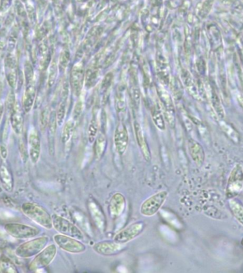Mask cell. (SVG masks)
Masks as SVG:
<instances>
[{
  "label": "cell",
  "mask_w": 243,
  "mask_h": 273,
  "mask_svg": "<svg viewBox=\"0 0 243 273\" xmlns=\"http://www.w3.org/2000/svg\"><path fill=\"white\" fill-rule=\"evenodd\" d=\"M22 211L26 216L39 225L41 227L46 230L53 228L52 217L42 206L37 203L27 202L22 204Z\"/></svg>",
  "instance_id": "obj_1"
},
{
  "label": "cell",
  "mask_w": 243,
  "mask_h": 273,
  "mask_svg": "<svg viewBox=\"0 0 243 273\" xmlns=\"http://www.w3.org/2000/svg\"><path fill=\"white\" fill-rule=\"evenodd\" d=\"M49 241L48 236H40L31 238L19 245L15 250V254L21 258H30L40 253Z\"/></svg>",
  "instance_id": "obj_2"
},
{
  "label": "cell",
  "mask_w": 243,
  "mask_h": 273,
  "mask_svg": "<svg viewBox=\"0 0 243 273\" xmlns=\"http://www.w3.org/2000/svg\"><path fill=\"white\" fill-rule=\"evenodd\" d=\"M53 228L60 234L68 235L79 241L84 239V233L75 223H72L64 217L53 214Z\"/></svg>",
  "instance_id": "obj_3"
},
{
  "label": "cell",
  "mask_w": 243,
  "mask_h": 273,
  "mask_svg": "<svg viewBox=\"0 0 243 273\" xmlns=\"http://www.w3.org/2000/svg\"><path fill=\"white\" fill-rule=\"evenodd\" d=\"M168 197L167 191H161L148 197L142 203L140 208V212L146 217H152L157 213L162 207Z\"/></svg>",
  "instance_id": "obj_4"
},
{
  "label": "cell",
  "mask_w": 243,
  "mask_h": 273,
  "mask_svg": "<svg viewBox=\"0 0 243 273\" xmlns=\"http://www.w3.org/2000/svg\"><path fill=\"white\" fill-rule=\"evenodd\" d=\"M4 230L10 236L16 239L27 240L35 238L40 233L37 228L21 223H7L4 226Z\"/></svg>",
  "instance_id": "obj_5"
},
{
  "label": "cell",
  "mask_w": 243,
  "mask_h": 273,
  "mask_svg": "<svg viewBox=\"0 0 243 273\" xmlns=\"http://www.w3.org/2000/svg\"><path fill=\"white\" fill-rule=\"evenodd\" d=\"M57 253V247L55 244L46 245L40 253L34 256V259L31 261L29 268L31 271L43 269L50 265L55 258Z\"/></svg>",
  "instance_id": "obj_6"
},
{
  "label": "cell",
  "mask_w": 243,
  "mask_h": 273,
  "mask_svg": "<svg viewBox=\"0 0 243 273\" xmlns=\"http://www.w3.org/2000/svg\"><path fill=\"white\" fill-rule=\"evenodd\" d=\"M243 188V169L241 164H236L231 170L226 186L228 198L239 195Z\"/></svg>",
  "instance_id": "obj_7"
},
{
  "label": "cell",
  "mask_w": 243,
  "mask_h": 273,
  "mask_svg": "<svg viewBox=\"0 0 243 273\" xmlns=\"http://www.w3.org/2000/svg\"><path fill=\"white\" fill-rule=\"evenodd\" d=\"M54 243L61 250L73 254L84 253L87 247L82 242L72 237L62 234H57L53 237Z\"/></svg>",
  "instance_id": "obj_8"
},
{
  "label": "cell",
  "mask_w": 243,
  "mask_h": 273,
  "mask_svg": "<svg viewBox=\"0 0 243 273\" xmlns=\"http://www.w3.org/2000/svg\"><path fill=\"white\" fill-rule=\"evenodd\" d=\"M145 223L143 221H137L129 225L114 237V241L119 243L126 244L135 239L143 233L145 229Z\"/></svg>",
  "instance_id": "obj_9"
},
{
  "label": "cell",
  "mask_w": 243,
  "mask_h": 273,
  "mask_svg": "<svg viewBox=\"0 0 243 273\" xmlns=\"http://www.w3.org/2000/svg\"><path fill=\"white\" fill-rule=\"evenodd\" d=\"M95 253L105 257H111L122 253L126 248V244L119 243L115 241H104L96 243L92 247Z\"/></svg>",
  "instance_id": "obj_10"
},
{
  "label": "cell",
  "mask_w": 243,
  "mask_h": 273,
  "mask_svg": "<svg viewBox=\"0 0 243 273\" xmlns=\"http://www.w3.org/2000/svg\"><path fill=\"white\" fill-rule=\"evenodd\" d=\"M41 140L35 129H30L28 134V156L32 164L38 162L41 156Z\"/></svg>",
  "instance_id": "obj_11"
},
{
  "label": "cell",
  "mask_w": 243,
  "mask_h": 273,
  "mask_svg": "<svg viewBox=\"0 0 243 273\" xmlns=\"http://www.w3.org/2000/svg\"><path fill=\"white\" fill-rule=\"evenodd\" d=\"M158 91L161 102H162L163 106H164V116H165L168 124L171 127H173L175 125V111L173 100H172L170 94L166 91L165 89L163 88V87H159Z\"/></svg>",
  "instance_id": "obj_12"
},
{
  "label": "cell",
  "mask_w": 243,
  "mask_h": 273,
  "mask_svg": "<svg viewBox=\"0 0 243 273\" xmlns=\"http://www.w3.org/2000/svg\"><path fill=\"white\" fill-rule=\"evenodd\" d=\"M114 144L119 155L122 156L126 153L128 145V133L123 123H119L116 127L114 134Z\"/></svg>",
  "instance_id": "obj_13"
},
{
  "label": "cell",
  "mask_w": 243,
  "mask_h": 273,
  "mask_svg": "<svg viewBox=\"0 0 243 273\" xmlns=\"http://www.w3.org/2000/svg\"><path fill=\"white\" fill-rule=\"evenodd\" d=\"M126 208V200L125 196L121 193H116L111 196L108 205V211L113 219L120 217Z\"/></svg>",
  "instance_id": "obj_14"
},
{
  "label": "cell",
  "mask_w": 243,
  "mask_h": 273,
  "mask_svg": "<svg viewBox=\"0 0 243 273\" xmlns=\"http://www.w3.org/2000/svg\"><path fill=\"white\" fill-rule=\"evenodd\" d=\"M84 78V65L81 62L77 63L72 68L70 77L71 87L76 96H78L81 93Z\"/></svg>",
  "instance_id": "obj_15"
},
{
  "label": "cell",
  "mask_w": 243,
  "mask_h": 273,
  "mask_svg": "<svg viewBox=\"0 0 243 273\" xmlns=\"http://www.w3.org/2000/svg\"><path fill=\"white\" fill-rule=\"evenodd\" d=\"M0 182L7 192H13L15 186L13 173L6 160L1 159L0 163Z\"/></svg>",
  "instance_id": "obj_16"
},
{
  "label": "cell",
  "mask_w": 243,
  "mask_h": 273,
  "mask_svg": "<svg viewBox=\"0 0 243 273\" xmlns=\"http://www.w3.org/2000/svg\"><path fill=\"white\" fill-rule=\"evenodd\" d=\"M88 208L95 226L100 231L104 232L106 229V218L102 208L93 200L89 201Z\"/></svg>",
  "instance_id": "obj_17"
},
{
  "label": "cell",
  "mask_w": 243,
  "mask_h": 273,
  "mask_svg": "<svg viewBox=\"0 0 243 273\" xmlns=\"http://www.w3.org/2000/svg\"><path fill=\"white\" fill-rule=\"evenodd\" d=\"M134 131H135L136 139H137L138 146L141 149L143 158L147 162H150L152 161V153H151L149 145L146 142L141 124L138 122L136 121L134 123Z\"/></svg>",
  "instance_id": "obj_18"
},
{
  "label": "cell",
  "mask_w": 243,
  "mask_h": 273,
  "mask_svg": "<svg viewBox=\"0 0 243 273\" xmlns=\"http://www.w3.org/2000/svg\"><path fill=\"white\" fill-rule=\"evenodd\" d=\"M6 77L9 85L15 89L16 85V60L13 53H10L5 60Z\"/></svg>",
  "instance_id": "obj_19"
},
{
  "label": "cell",
  "mask_w": 243,
  "mask_h": 273,
  "mask_svg": "<svg viewBox=\"0 0 243 273\" xmlns=\"http://www.w3.org/2000/svg\"><path fill=\"white\" fill-rule=\"evenodd\" d=\"M10 125L15 134L19 135L23 129V115L22 110L17 102L15 104L13 109L10 112Z\"/></svg>",
  "instance_id": "obj_20"
},
{
  "label": "cell",
  "mask_w": 243,
  "mask_h": 273,
  "mask_svg": "<svg viewBox=\"0 0 243 273\" xmlns=\"http://www.w3.org/2000/svg\"><path fill=\"white\" fill-rule=\"evenodd\" d=\"M36 98V87L34 83L26 86L25 94H24L22 106L25 113H30L32 109Z\"/></svg>",
  "instance_id": "obj_21"
},
{
  "label": "cell",
  "mask_w": 243,
  "mask_h": 273,
  "mask_svg": "<svg viewBox=\"0 0 243 273\" xmlns=\"http://www.w3.org/2000/svg\"><path fill=\"white\" fill-rule=\"evenodd\" d=\"M189 151L190 154L194 162L198 167L202 166L204 162L205 152L201 145L194 140H191L189 141Z\"/></svg>",
  "instance_id": "obj_22"
},
{
  "label": "cell",
  "mask_w": 243,
  "mask_h": 273,
  "mask_svg": "<svg viewBox=\"0 0 243 273\" xmlns=\"http://www.w3.org/2000/svg\"><path fill=\"white\" fill-rule=\"evenodd\" d=\"M229 208L234 218L243 226V203L236 197H231L228 200Z\"/></svg>",
  "instance_id": "obj_23"
},
{
  "label": "cell",
  "mask_w": 243,
  "mask_h": 273,
  "mask_svg": "<svg viewBox=\"0 0 243 273\" xmlns=\"http://www.w3.org/2000/svg\"><path fill=\"white\" fill-rule=\"evenodd\" d=\"M157 67H158V76L161 80H163L165 84L169 82V73L168 68H167V63L165 57L162 54L158 52L157 54L156 58Z\"/></svg>",
  "instance_id": "obj_24"
},
{
  "label": "cell",
  "mask_w": 243,
  "mask_h": 273,
  "mask_svg": "<svg viewBox=\"0 0 243 273\" xmlns=\"http://www.w3.org/2000/svg\"><path fill=\"white\" fill-rule=\"evenodd\" d=\"M152 117L153 123L160 130L164 131L166 129L165 120L163 116L162 111L158 106H154L152 109Z\"/></svg>",
  "instance_id": "obj_25"
},
{
  "label": "cell",
  "mask_w": 243,
  "mask_h": 273,
  "mask_svg": "<svg viewBox=\"0 0 243 273\" xmlns=\"http://www.w3.org/2000/svg\"><path fill=\"white\" fill-rule=\"evenodd\" d=\"M106 146V138L105 135L103 134L97 136L95 140L94 143V154L96 159H100L104 155Z\"/></svg>",
  "instance_id": "obj_26"
},
{
  "label": "cell",
  "mask_w": 243,
  "mask_h": 273,
  "mask_svg": "<svg viewBox=\"0 0 243 273\" xmlns=\"http://www.w3.org/2000/svg\"><path fill=\"white\" fill-rule=\"evenodd\" d=\"M73 218L76 223V226L79 228L80 229H83L84 232L87 234H91V228H90V223H89L87 217L84 215V213H81L79 211H74Z\"/></svg>",
  "instance_id": "obj_27"
},
{
  "label": "cell",
  "mask_w": 243,
  "mask_h": 273,
  "mask_svg": "<svg viewBox=\"0 0 243 273\" xmlns=\"http://www.w3.org/2000/svg\"><path fill=\"white\" fill-rule=\"evenodd\" d=\"M99 70L98 66L96 64H93L87 69V73H86V85L87 87H93L99 78Z\"/></svg>",
  "instance_id": "obj_28"
},
{
  "label": "cell",
  "mask_w": 243,
  "mask_h": 273,
  "mask_svg": "<svg viewBox=\"0 0 243 273\" xmlns=\"http://www.w3.org/2000/svg\"><path fill=\"white\" fill-rule=\"evenodd\" d=\"M99 131V119L97 114H94L91 120L90 126L88 129L89 142L93 143L96 140Z\"/></svg>",
  "instance_id": "obj_29"
},
{
  "label": "cell",
  "mask_w": 243,
  "mask_h": 273,
  "mask_svg": "<svg viewBox=\"0 0 243 273\" xmlns=\"http://www.w3.org/2000/svg\"><path fill=\"white\" fill-rule=\"evenodd\" d=\"M0 269L2 273H18L17 268L15 263L9 258L4 256H1L0 258Z\"/></svg>",
  "instance_id": "obj_30"
},
{
  "label": "cell",
  "mask_w": 243,
  "mask_h": 273,
  "mask_svg": "<svg viewBox=\"0 0 243 273\" xmlns=\"http://www.w3.org/2000/svg\"><path fill=\"white\" fill-rule=\"evenodd\" d=\"M39 61H40V66L42 69L47 66L48 59L49 57V49H48L47 43L46 42H42L39 46Z\"/></svg>",
  "instance_id": "obj_31"
},
{
  "label": "cell",
  "mask_w": 243,
  "mask_h": 273,
  "mask_svg": "<svg viewBox=\"0 0 243 273\" xmlns=\"http://www.w3.org/2000/svg\"><path fill=\"white\" fill-rule=\"evenodd\" d=\"M181 76H182V79L184 84H185L187 89L189 90L190 93H191L193 96H196V95H197L196 85H195L192 76L190 75L189 72H187L186 70L182 71V74H181Z\"/></svg>",
  "instance_id": "obj_32"
},
{
  "label": "cell",
  "mask_w": 243,
  "mask_h": 273,
  "mask_svg": "<svg viewBox=\"0 0 243 273\" xmlns=\"http://www.w3.org/2000/svg\"><path fill=\"white\" fill-rule=\"evenodd\" d=\"M74 127H75V124H74V122L72 121H69L65 124L62 131V135H61V141L64 144L70 141L71 138L73 135Z\"/></svg>",
  "instance_id": "obj_33"
},
{
  "label": "cell",
  "mask_w": 243,
  "mask_h": 273,
  "mask_svg": "<svg viewBox=\"0 0 243 273\" xmlns=\"http://www.w3.org/2000/svg\"><path fill=\"white\" fill-rule=\"evenodd\" d=\"M220 126H221V129H223V131L226 133V135L234 142L238 143L239 141V134L232 126L224 121L220 122Z\"/></svg>",
  "instance_id": "obj_34"
},
{
  "label": "cell",
  "mask_w": 243,
  "mask_h": 273,
  "mask_svg": "<svg viewBox=\"0 0 243 273\" xmlns=\"http://www.w3.org/2000/svg\"><path fill=\"white\" fill-rule=\"evenodd\" d=\"M24 73H25L26 86L33 84L34 83V71L30 61H26L25 66H24Z\"/></svg>",
  "instance_id": "obj_35"
},
{
  "label": "cell",
  "mask_w": 243,
  "mask_h": 273,
  "mask_svg": "<svg viewBox=\"0 0 243 273\" xmlns=\"http://www.w3.org/2000/svg\"><path fill=\"white\" fill-rule=\"evenodd\" d=\"M59 66L56 60H53L49 66V78H48V85L49 87H53L57 80L58 75Z\"/></svg>",
  "instance_id": "obj_36"
},
{
  "label": "cell",
  "mask_w": 243,
  "mask_h": 273,
  "mask_svg": "<svg viewBox=\"0 0 243 273\" xmlns=\"http://www.w3.org/2000/svg\"><path fill=\"white\" fill-rule=\"evenodd\" d=\"M50 111L48 107L44 108L41 112L40 118H39V123H40V129L42 131L46 130L49 124V118H50Z\"/></svg>",
  "instance_id": "obj_37"
},
{
  "label": "cell",
  "mask_w": 243,
  "mask_h": 273,
  "mask_svg": "<svg viewBox=\"0 0 243 273\" xmlns=\"http://www.w3.org/2000/svg\"><path fill=\"white\" fill-rule=\"evenodd\" d=\"M69 61H70V53L67 49H64L60 54V60H59V69L61 72H64L66 69Z\"/></svg>",
  "instance_id": "obj_38"
},
{
  "label": "cell",
  "mask_w": 243,
  "mask_h": 273,
  "mask_svg": "<svg viewBox=\"0 0 243 273\" xmlns=\"http://www.w3.org/2000/svg\"><path fill=\"white\" fill-rule=\"evenodd\" d=\"M56 114H57V125L60 126H62L66 115V101L62 100L60 102Z\"/></svg>",
  "instance_id": "obj_39"
},
{
  "label": "cell",
  "mask_w": 243,
  "mask_h": 273,
  "mask_svg": "<svg viewBox=\"0 0 243 273\" xmlns=\"http://www.w3.org/2000/svg\"><path fill=\"white\" fill-rule=\"evenodd\" d=\"M212 103L218 117L220 119H223L225 117L224 109H223V106L220 103V99H218V96L215 93L213 94Z\"/></svg>",
  "instance_id": "obj_40"
},
{
  "label": "cell",
  "mask_w": 243,
  "mask_h": 273,
  "mask_svg": "<svg viewBox=\"0 0 243 273\" xmlns=\"http://www.w3.org/2000/svg\"><path fill=\"white\" fill-rule=\"evenodd\" d=\"M126 101H125L124 95L123 91H119L116 98V108L119 113L123 114L126 111Z\"/></svg>",
  "instance_id": "obj_41"
},
{
  "label": "cell",
  "mask_w": 243,
  "mask_h": 273,
  "mask_svg": "<svg viewBox=\"0 0 243 273\" xmlns=\"http://www.w3.org/2000/svg\"><path fill=\"white\" fill-rule=\"evenodd\" d=\"M131 96H132L133 102L137 108H138L141 102V93L139 89L137 86H133L131 88Z\"/></svg>",
  "instance_id": "obj_42"
},
{
  "label": "cell",
  "mask_w": 243,
  "mask_h": 273,
  "mask_svg": "<svg viewBox=\"0 0 243 273\" xmlns=\"http://www.w3.org/2000/svg\"><path fill=\"white\" fill-rule=\"evenodd\" d=\"M113 77L114 76H113V74L111 72H109L104 76L102 83V88L104 91H106L111 87V84H112Z\"/></svg>",
  "instance_id": "obj_43"
},
{
  "label": "cell",
  "mask_w": 243,
  "mask_h": 273,
  "mask_svg": "<svg viewBox=\"0 0 243 273\" xmlns=\"http://www.w3.org/2000/svg\"><path fill=\"white\" fill-rule=\"evenodd\" d=\"M16 99H15V93L13 91H10L7 96V108L9 111L11 112L12 110L13 109L15 104H16Z\"/></svg>",
  "instance_id": "obj_44"
},
{
  "label": "cell",
  "mask_w": 243,
  "mask_h": 273,
  "mask_svg": "<svg viewBox=\"0 0 243 273\" xmlns=\"http://www.w3.org/2000/svg\"><path fill=\"white\" fill-rule=\"evenodd\" d=\"M83 111V102L81 101H78L75 106L74 109L73 117L75 120H77L81 116Z\"/></svg>",
  "instance_id": "obj_45"
},
{
  "label": "cell",
  "mask_w": 243,
  "mask_h": 273,
  "mask_svg": "<svg viewBox=\"0 0 243 273\" xmlns=\"http://www.w3.org/2000/svg\"><path fill=\"white\" fill-rule=\"evenodd\" d=\"M213 0H206L202 7L201 10H200V15L203 17L206 16L209 13L210 10H211L212 7Z\"/></svg>",
  "instance_id": "obj_46"
},
{
  "label": "cell",
  "mask_w": 243,
  "mask_h": 273,
  "mask_svg": "<svg viewBox=\"0 0 243 273\" xmlns=\"http://www.w3.org/2000/svg\"><path fill=\"white\" fill-rule=\"evenodd\" d=\"M69 93V84L67 81H65L63 84L62 90H61V99L62 100L66 101Z\"/></svg>",
  "instance_id": "obj_47"
},
{
  "label": "cell",
  "mask_w": 243,
  "mask_h": 273,
  "mask_svg": "<svg viewBox=\"0 0 243 273\" xmlns=\"http://www.w3.org/2000/svg\"><path fill=\"white\" fill-rule=\"evenodd\" d=\"M6 45V31L4 30L0 31V49H4Z\"/></svg>",
  "instance_id": "obj_48"
},
{
  "label": "cell",
  "mask_w": 243,
  "mask_h": 273,
  "mask_svg": "<svg viewBox=\"0 0 243 273\" xmlns=\"http://www.w3.org/2000/svg\"><path fill=\"white\" fill-rule=\"evenodd\" d=\"M0 156H1V159L7 160V156H8V150L5 145L2 144L0 146Z\"/></svg>",
  "instance_id": "obj_49"
},
{
  "label": "cell",
  "mask_w": 243,
  "mask_h": 273,
  "mask_svg": "<svg viewBox=\"0 0 243 273\" xmlns=\"http://www.w3.org/2000/svg\"><path fill=\"white\" fill-rule=\"evenodd\" d=\"M4 112V103L1 99H0V123H1V119H2L3 115Z\"/></svg>",
  "instance_id": "obj_50"
},
{
  "label": "cell",
  "mask_w": 243,
  "mask_h": 273,
  "mask_svg": "<svg viewBox=\"0 0 243 273\" xmlns=\"http://www.w3.org/2000/svg\"></svg>",
  "instance_id": "obj_51"
}]
</instances>
